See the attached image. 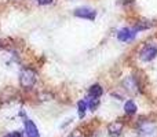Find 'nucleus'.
<instances>
[{
  "label": "nucleus",
  "instance_id": "1",
  "mask_svg": "<svg viewBox=\"0 0 157 137\" xmlns=\"http://www.w3.org/2000/svg\"><path fill=\"white\" fill-rule=\"evenodd\" d=\"M157 126L152 121H141L136 126V133L139 137H155Z\"/></svg>",
  "mask_w": 157,
  "mask_h": 137
},
{
  "label": "nucleus",
  "instance_id": "2",
  "mask_svg": "<svg viewBox=\"0 0 157 137\" xmlns=\"http://www.w3.org/2000/svg\"><path fill=\"white\" fill-rule=\"evenodd\" d=\"M36 73L32 69H24L19 74V84L24 89H30L36 84Z\"/></svg>",
  "mask_w": 157,
  "mask_h": 137
},
{
  "label": "nucleus",
  "instance_id": "3",
  "mask_svg": "<svg viewBox=\"0 0 157 137\" xmlns=\"http://www.w3.org/2000/svg\"><path fill=\"white\" fill-rule=\"evenodd\" d=\"M157 56V44L155 43H147L139 52V58L144 62H150Z\"/></svg>",
  "mask_w": 157,
  "mask_h": 137
},
{
  "label": "nucleus",
  "instance_id": "4",
  "mask_svg": "<svg viewBox=\"0 0 157 137\" xmlns=\"http://www.w3.org/2000/svg\"><path fill=\"white\" fill-rule=\"evenodd\" d=\"M75 16L77 18H83V19H88V21H94L97 16V11L91 7H78L75 10Z\"/></svg>",
  "mask_w": 157,
  "mask_h": 137
},
{
  "label": "nucleus",
  "instance_id": "5",
  "mask_svg": "<svg viewBox=\"0 0 157 137\" xmlns=\"http://www.w3.org/2000/svg\"><path fill=\"white\" fill-rule=\"evenodd\" d=\"M123 86H124L125 91L131 95L138 93V91H139L138 81H136V78L132 77V75H128V77H125L124 80H123Z\"/></svg>",
  "mask_w": 157,
  "mask_h": 137
},
{
  "label": "nucleus",
  "instance_id": "6",
  "mask_svg": "<svg viewBox=\"0 0 157 137\" xmlns=\"http://www.w3.org/2000/svg\"><path fill=\"white\" fill-rule=\"evenodd\" d=\"M135 36L136 32L134 29H131V27H123V29H120L117 32V38L121 43H130V41H132L135 38Z\"/></svg>",
  "mask_w": 157,
  "mask_h": 137
},
{
  "label": "nucleus",
  "instance_id": "7",
  "mask_svg": "<svg viewBox=\"0 0 157 137\" xmlns=\"http://www.w3.org/2000/svg\"><path fill=\"white\" fill-rule=\"evenodd\" d=\"M123 128H124V125L121 124V122L116 121V122H112V124L108 125V133L110 137H119L121 135L123 132Z\"/></svg>",
  "mask_w": 157,
  "mask_h": 137
},
{
  "label": "nucleus",
  "instance_id": "8",
  "mask_svg": "<svg viewBox=\"0 0 157 137\" xmlns=\"http://www.w3.org/2000/svg\"><path fill=\"white\" fill-rule=\"evenodd\" d=\"M24 124H25V135H26V137H40L37 126L33 124V121H30V119H25Z\"/></svg>",
  "mask_w": 157,
  "mask_h": 137
},
{
  "label": "nucleus",
  "instance_id": "9",
  "mask_svg": "<svg viewBox=\"0 0 157 137\" xmlns=\"http://www.w3.org/2000/svg\"><path fill=\"white\" fill-rule=\"evenodd\" d=\"M102 93H103V89H102V86H101L99 84H94V85L90 86V91H88L90 97L98 99V97L102 96Z\"/></svg>",
  "mask_w": 157,
  "mask_h": 137
},
{
  "label": "nucleus",
  "instance_id": "10",
  "mask_svg": "<svg viewBox=\"0 0 157 137\" xmlns=\"http://www.w3.org/2000/svg\"><path fill=\"white\" fill-rule=\"evenodd\" d=\"M136 104L132 102V100H127L125 102V104H124V111H125V114H128V115H132V114H135L136 113Z\"/></svg>",
  "mask_w": 157,
  "mask_h": 137
},
{
  "label": "nucleus",
  "instance_id": "11",
  "mask_svg": "<svg viewBox=\"0 0 157 137\" xmlns=\"http://www.w3.org/2000/svg\"><path fill=\"white\" fill-rule=\"evenodd\" d=\"M87 102L86 100H80V102L77 103V113H78V117L80 118H84V115H86V111H87Z\"/></svg>",
  "mask_w": 157,
  "mask_h": 137
},
{
  "label": "nucleus",
  "instance_id": "12",
  "mask_svg": "<svg viewBox=\"0 0 157 137\" xmlns=\"http://www.w3.org/2000/svg\"><path fill=\"white\" fill-rule=\"evenodd\" d=\"M87 106L90 107V110L91 111H95L98 108V106H99V99H94V97H90V102L87 103Z\"/></svg>",
  "mask_w": 157,
  "mask_h": 137
},
{
  "label": "nucleus",
  "instance_id": "13",
  "mask_svg": "<svg viewBox=\"0 0 157 137\" xmlns=\"http://www.w3.org/2000/svg\"><path fill=\"white\" fill-rule=\"evenodd\" d=\"M4 137H22V132L21 130H14V132L7 133Z\"/></svg>",
  "mask_w": 157,
  "mask_h": 137
},
{
  "label": "nucleus",
  "instance_id": "14",
  "mask_svg": "<svg viewBox=\"0 0 157 137\" xmlns=\"http://www.w3.org/2000/svg\"><path fill=\"white\" fill-rule=\"evenodd\" d=\"M37 2V4H40V5H48V4H51L54 0H36Z\"/></svg>",
  "mask_w": 157,
  "mask_h": 137
},
{
  "label": "nucleus",
  "instance_id": "15",
  "mask_svg": "<svg viewBox=\"0 0 157 137\" xmlns=\"http://www.w3.org/2000/svg\"><path fill=\"white\" fill-rule=\"evenodd\" d=\"M71 137H77V136H71Z\"/></svg>",
  "mask_w": 157,
  "mask_h": 137
},
{
  "label": "nucleus",
  "instance_id": "16",
  "mask_svg": "<svg viewBox=\"0 0 157 137\" xmlns=\"http://www.w3.org/2000/svg\"><path fill=\"white\" fill-rule=\"evenodd\" d=\"M0 47H2V45H0Z\"/></svg>",
  "mask_w": 157,
  "mask_h": 137
}]
</instances>
